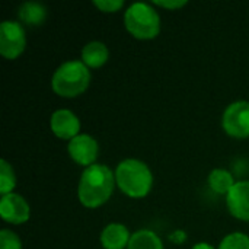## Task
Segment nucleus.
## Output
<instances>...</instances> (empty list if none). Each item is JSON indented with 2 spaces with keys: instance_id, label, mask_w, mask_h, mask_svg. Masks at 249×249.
Here are the masks:
<instances>
[{
  "instance_id": "nucleus-8",
  "label": "nucleus",
  "mask_w": 249,
  "mask_h": 249,
  "mask_svg": "<svg viewBox=\"0 0 249 249\" xmlns=\"http://www.w3.org/2000/svg\"><path fill=\"white\" fill-rule=\"evenodd\" d=\"M0 216L4 222L12 225H22L29 220L31 212L26 200L15 193L1 196L0 200Z\"/></svg>"
},
{
  "instance_id": "nucleus-5",
  "label": "nucleus",
  "mask_w": 249,
  "mask_h": 249,
  "mask_svg": "<svg viewBox=\"0 0 249 249\" xmlns=\"http://www.w3.org/2000/svg\"><path fill=\"white\" fill-rule=\"evenodd\" d=\"M26 45L25 29L19 22L4 20L0 25V54L7 60L18 58Z\"/></svg>"
},
{
  "instance_id": "nucleus-9",
  "label": "nucleus",
  "mask_w": 249,
  "mask_h": 249,
  "mask_svg": "<svg viewBox=\"0 0 249 249\" xmlns=\"http://www.w3.org/2000/svg\"><path fill=\"white\" fill-rule=\"evenodd\" d=\"M51 130L53 133L63 140H71L79 136L80 120L70 109H57L51 115Z\"/></svg>"
},
{
  "instance_id": "nucleus-1",
  "label": "nucleus",
  "mask_w": 249,
  "mask_h": 249,
  "mask_svg": "<svg viewBox=\"0 0 249 249\" xmlns=\"http://www.w3.org/2000/svg\"><path fill=\"white\" fill-rule=\"evenodd\" d=\"M115 182V172L105 165L93 163L86 168L80 177L77 187L80 203L89 209H96L105 204L112 196Z\"/></svg>"
},
{
  "instance_id": "nucleus-11",
  "label": "nucleus",
  "mask_w": 249,
  "mask_h": 249,
  "mask_svg": "<svg viewBox=\"0 0 249 249\" xmlns=\"http://www.w3.org/2000/svg\"><path fill=\"white\" fill-rule=\"evenodd\" d=\"M130 232L121 223H109L101 233V244L105 249H124L128 247Z\"/></svg>"
},
{
  "instance_id": "nucleus-19",
  "label": "nucleus",
  "mask_w": 249,
  "mask_h": 249,
  "mask_svg": "<svg viewBox=\"0 0 249 249\" xmlns=\"http://www.w3.org/2000/svg\"><path fill=\"white\" fill-rule=\"evenodd\" d=\"M93 4L101 10V12H107V13H112L120 10L124 6L123 0H95Z\"/></svg>"
},
{
  "instance_id": "nucleus-14",
  "label": "nucleus",
  "mask_w": 249,
  "mask_h": 249,
  "mask_svg": "<svg viewBox=\"0 0 249 249\" xmlns=\"http://www.w3.org/2000/svg\"><path fill=\"white\" fill-rule=\"evenodd\" d=\"M47 18V9L36 1H26L19 7V19L26 25H41Z\"/></svg>"
},
{
  "instance_id": "nucleus-2",
  "label": "nucleus",
  "mask_w": 249,
  "mask_h": 249,
  "mask_svg": "<svg viewBox=\"0 0 249 249\" xmlns=\"http://www.w3.org/2000/svg\"><path fill=\"white\" fill-rule=\"evenodd\" d=\"M118 188L131 198L146 197L153 185V175L149 166L139 159H124L115 169Z\"/></svg>"
},
{
  "instance_id": "nucleus-18",
  "label": "nucleus",
  "mask_w": 249,
  "mask_h": 249,
  "mask_svg": "<svg viewBox=\"0 0 249 249\" xmlns=\"http://www.w3.org/2000/svg\"><path fill=\"white\" fill-rule=\"evenodd\" d=\"M0 249H22V242L16 233L3 229L0 232Z\"/></svg>"
},
{
  "instance_id": "nucleus-22",
  "label": "nucleus",
  "mask_w": 249,
  "mask_h": 249,
  "mask_svg": "<svg viewBox=\"0 0 249 249\" xmlns=\"http://www.w3.org/2000/svg\"><path fill=\"white\" fill-rule=\"evenodd\" d=\"M191 249H214L210 244H206V242H200V244H196Z\"/></svg>"
},
{
  "instance_id": "nucleus-21",
  "label": "nucleus",
  "mask_w": 249,
  "mask_h": 249,
  "mask_svg": "<svg viewBox=\"0 0 249 249\" xmlns=\"http://www.w3.org/2000/svg\"><path fill=\"white\" fill-rule=\"evenodd\" d=\"M171 239L175 241V242H178V244H181L185 239V235L182 232H175L174 235H171Z\"/></svg>"
},
{
  "instance_id": "nucleus-12",
  "label": "nucleus",
  "mask_w": 249,
  "mask_h": 249,
  "mask_svg": "<svg viewBox=\"0 0 249 249\" xmlns=\"http://www.w3.org/2000/svg\"><path fill=\"white\" fill-rule=\"evenodd\" d=\"M108 48L101 41H90L82 50V61L92 69H98L108 61Z\"/></svg>"
},
{
  "instance_id": "nucleus-20",
  "label": "nucleus",
  "mask_w": 249,
  "mask_h": 249,
  "mask_svg": "<svg viewBox=\"0 0 249 249\" xmlns=\"http://www.w3.org/2000/svg\"><path fill=\"white\" fill-rule=\"evenodd\" d=\"M153 4L160 6L163 9H179L182 6H185L187 1L185 0H163V1L162 0H155Z\"/></svg>"
},
{
  "instance_id": "nucleus-3",
  "label": "nucleus",
  "mask_w": 249,
  "mask_h": 249,
  "mask_svg": "<svg viewBox=\"0 0 249 249\" xmlns=\"http://www.w3.org/2000/svg\"><path fill=\"white\" fill-rule=\"evenodd\" d=\"M90 82L89 67L79 60L63 63L53 74V90L64 98H74L83 93Z\"/></svg>"
},
{
  "instance_id": "nucleus-17",
  "label": "nucleus",
  "mask_w": 249,
  "mask_h": 249,
  "mask_svg": "<svg viewBox=\"0 0 249 249\" xmlns=\"http://www.w3.org/2000/svg\"><path fill=\"white\" fill-rule=\"evenodd\" d=\"M219 249H249V236L242 232H233L225 236Z\"/></svg>"
},
{
  "instance_id": "nucleus-6",
  "label": "nucleus",
  "mask_w": 249,
  "mask_h": 249,
  "mask_svg": "<svg viewBox=\"0 0 249 249\" xmlns=\"http://www.w3.org/2000/svg\"><path fill=\"white\" fill-rule=\"evenodd\" d=\"M222 124L225 131L236 139L249 137V102L236 101L231 104L223 114Z\"/></svg>"
},
{
  "instance_id": "nucleus-13",
  "label": "nucleus",
  "mask_w": 249,
  "mask_h": 249,
  "mask_svg": "<svg viewBox=\"0 0 249 249\" xmlns=\"http://www.w3.org/2000/svg\"><path fill=\"white\" fill-rule=\"evenodd\" d=\"M127 249H165L160 238L147 229L137 231L131 233Z\"/></svg>"
},
{
  "instance_id": "nucleus-7",
  "label": "nucleus",
  "mask_w": 249,
  "mask_h": 249,
  "mask_svg": "<svg viewBox=\"0 0 249 249\" xmlns=\"http://www.w3.org/2000/svg\"><path fill=\"white\" fill-rule=\"evenodd\" d=\"M67 150H69L70 158L76 163L89 168V166L93 165V162L98 158L99 146H98L96 140L92 136L79 134V136H76L74 139H71L69 142Z\"/></svg>"
},
{
  "instance_id": "nucleus-16",
  "label": "nucleus",
  "mask_w": 249,
  "mask_h": 249,
  "mask_svg": "<svg viewBox=\"0 0 249 249\" xmlns=\"http://www.w3.org/2000/svg\"><path fill=\"white\" fill-rule=\"evenodd\" d=\"M16 185V177L13 172V168L7 160H0V194L7 196L13 193V188Z\"/></svg>"
},
{
  "instance_id": "nucleus-4",
  "label": "nucleus",
  "mask_w": 249,
  "mask_h": 249,
  "mask_svg": "<svg viewBox=\"0 0 249 249\" xmlns=\"http://www.w3.org/2000/svg\"><path fill=\"white\" fill-rule=\"evenodd\" d=\"M124 25L137 39H153L160 32V18L158 12L143 1L128 6L124 13Z\"/></svg>"
},
{
  "instance_id": "nucleus-10",
  "label": "nucleus",
  "mask_w": 249,
  "mask_h": 249,
  "mask_svg": "<svg viewBox=\"0 0 249 249\" xmlns=\"http://www.w3.org/2000/svg\"><path fill=\"white\" fill-rule=\"evenodd\" d=\"M226 204L232 216L249 222V181H239L226 196Z\"/></svg>"
},
{
  "instance_id": "nucleus-15",
  "label": "nucleus",
  "mask_w": 249,
  "mask_h": 249,
  "mask_svg": "<svg viewBox=\"0 0 249 249\" xmlns=\"http://www.w3.org/2000/svg\"><path fill=\"white\" fill-rule=\"evenodd\" d=\"M235 184L236 182L233 179V175L226 169L217 168V169H213L209 175V185L217 194H226L228 196Z\"/></svg>"
}]
</instances>
